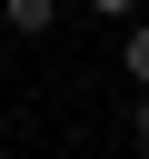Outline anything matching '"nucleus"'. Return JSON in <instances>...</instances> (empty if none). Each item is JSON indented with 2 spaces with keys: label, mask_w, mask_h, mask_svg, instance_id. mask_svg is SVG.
<instances>
[{
  "label": "nucleus",
  "mask_w": 149,
  "mask_h": 159,
  "mask_svg": "<svg viewBox=\"0 0 149 159\" xmlns=\"http://www.w3.org/2000/svg\"><path fill=\"white\" fill-rule=\"evenodd\" d=\"M119 60H129V80H139V89H149V20H139V30H129V50H119Z\"/></svg>",
  "instance_id": "f03ea898"
},
{
  "label": "nucleus",
  "mask_w": 149,
  "mask_h": 159,
  "mask_svg": "<svg viewBox=\"0 0 149 159\" xmlns=\"http://www.w3.org/2000/svg\"><path fill=\"white\" fill-rule=\"evenodd\" d=\"M89 10H139V0H89Z\"/></svg>",
  "instance_id": "7ed1b4c3"
},
{
  "label": "nucleus",
  "mask_w": 149,
  "mask_h": 159,
  "mask_svg": "<svg viewBox=\"0 0 149 159\" xmlns=\"http://www.w3.org/2000/svg\"><path fill=\"white\" fill-rule=\"evenodd\" d=\"M0 10H10V30H50V10H60V0H0Z\"/></svg>",
  "instance_id": "f257e3e1"
},
{
  "label": "nucleus",
  "mask_w": 149,
  "mask_h": 159,
  "mask_svg": "<svg viewBox=\"0 0 149 159\" xmlns=\"http://www.w3.org/2000/svg\"><path fill=\"white\" fill-rule=\"evenodd\" d=\"M139 149H149V99H139Z\"/></svg>",
  "instance_id": "20e7f679"
}]
</instances>
